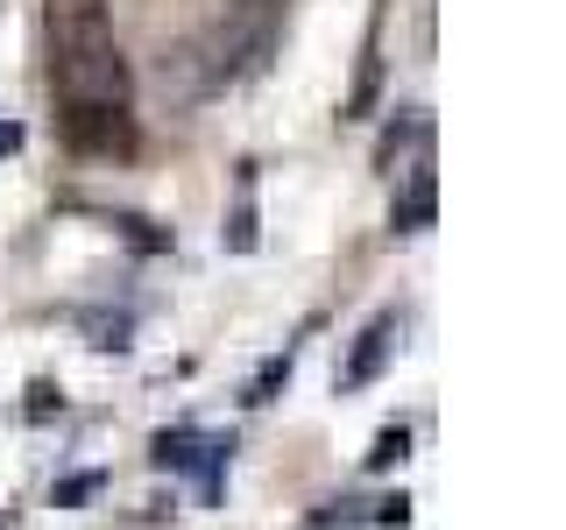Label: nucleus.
Segmentation results:
<instances>
[{"instance_id": "7", "label": "nucleus", "mask_w": 566, "mask_h": 530, "mask_svg": "<svg viewBox=\"0 0 566 530\" xmlns=\"http://www.w3.org/2000/svg\"><path fill=\"white\" fill-rule=\"evenodd\" d=\"M227 247H255V212H234V220H227Z\"/></svg>"}, {"instance_id": "4", "label": "nucleus", "mask_w": 566, "mask_h": 530, "mask_svg": "<svg viewBox=\"0 0 566 530\" xmlns=\"http://www.w3.org/2000/svg\"><path fill=\"white\" fill-rule=\"evenodd\" d=\"M403 453H411V432H403V424H389V432L376 438V453H368V467H376V474H389Z\"/></svg>"}, {"instance_id": "6", "label": "nucleus", "mask_w": 566, "mask_h": 530, "mask_svg": "<svg viewBox=\"0 0 566 530\" xmlns=\"http://www.w3.org/2000/svg\"><path fill=\"white\" fill-rule=\"evenodd\" d=\"M99 488H106V474H71V481H57V509H78V502H93Z\"/></svg>"}, {"instance_id": "1", "label": "nucleus", "mask_w": 566, "mask_h": 530, "mask_svg": "<svg viewBox=\"0 0 566 530\" xmlns=\"http://www.w3.org/2000/svg\"><path fill=\"white\" fill-rule=\"evenodd\" d=\"M50 35V93H57V128L78 156H135V114H128V57L114 43L106 0H43Z\"/></svg>"}, {"instance_id": "10", "label": "nucleus", "mask_w": 566, "mask_h": 530, "mask_svg": "<svg viewBox=\"0 0 566 530\" xmlns=\"http://www.w3.org/2000/svg\"><path fill=\"white\" fill-rule=\"evenodd\" d=\"M22 149V128H14V120H0V156H14Z\"/></svg>"}, {"instance_id": "9", "label": "nucleus", "mask_w": 566, "mask_h": 530, "mask_svg": "<svg viewBox=\"0 0 566 530\" xmlns=\"http://www.w3.org/2000/svg\"><path fill=\"white\" fill-rule=\"evenodd\" d=\"M411 517V502H403V495H389V502H376V523H403Z\"/></svg>"}, {"instance_id": "3", "label": "nucleus", "mask_w": 566, "mask_h": 530, "mask_svg": "<svg viewBox=\"0 0 566 530\" xmlns=\"http://www.w3.org/2000/svg\"><path fill=\"white\" fill-rule=\"evenodd\" d=\"M432 205H439V191H432V170H411V184H403V199H397V212H389V226L397 234H424L432 226Z\"/></svg>"}, {"instance_id": "2", "label": "nucleus", "mask_w": 566, "mask_h": 530, "mask_svg": "<svg viewBox=\"0 0 566 530\" xmlns=\"http://www.w3.org/2000/svg\"><path fill=\"white\" fill-rule=\"evenodd\" d=\"M389 353H397V311H382V318H368V332L354 340L347 353V368H340V389H368L389 368Z\"/></svg>"}, {"instance_id": "5", "label": "nucleus", "mask_w": 566, "mask_h": 530, "mask_svg": "<svg viewBox=\"0 0 566 530\" xmlns=\"http://www.w3.org/2000/svg\"><path fill=\"white\" fill-rule=\"evenodd\" d=\"M283 382H291V353H276V361H262V375H255V389H248V403H270Z\"/></svg>"}, {"instance_id": "8", "label": "nucleus", "mask_w": 566, "mask_h": 530, "mask_svg": "<svg viewBox=\"0 0 566 530\" xmlns=\"http://www.w3.org/2000/svg\"><path fill=\"white\" fill-rule=\"evenodd\" d=\"M50 411H57V389L35 382V389H29V417H50Z\"/></svg>"}]
</instances>
